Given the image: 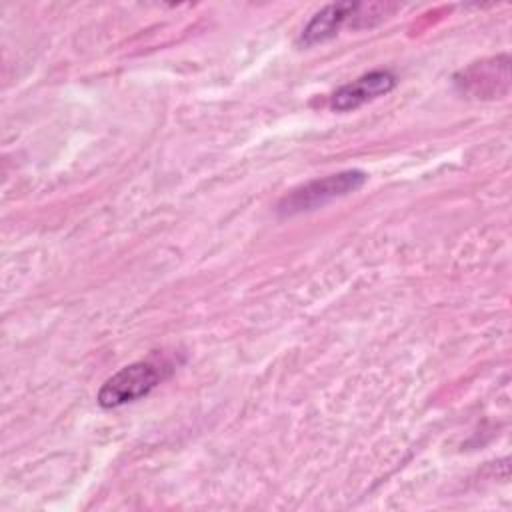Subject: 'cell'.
Masks as SVG:
<instances>
[{"label":"cell","mask_w":512,"mask_h":512,"mask_svg":"<svg viewBox=\"0 0 512 512\" xmlns=\"http://www.w3.org/2000/svg\"><path fill=\"white\" fill-rule=\"evenodd\" d=\"M366 174L362 170H342L336 174H328L324 178L310 180L294 190H290L280 202H278V214L280 216H294L300 212L316 210L336 198L348 196L350 192H356L364 186Z\"/></svg>","instance_id":"1"},{"label":"cell","mask_w":512,"mask_h":512,"mask_svg":"<svg viewBox=\"0 0 512 512\" xmlns=\"http://www.w3.org/2000/svg\"><path fill=\"white\" fill-rule=\"evenodd\" d=\"M508 56H498L490 62H478L464 72V86L474 94H486L484 98H492L494 92L500 94V84L508 88Z\"/></svg>","instance_id":"5"},{"label":"cell","mask_w":512,"mask_h":512,"mask_svg":"<svg viewBox=\"0 0 512 512\" xmlns=\"http://www.w3.org/2000/svg\"><path fill=\"white\" fill-rule=\"evenodd\" d=\"M164 380V366L156 362H132L112 374L98 390V404L102 408H118L150 394Z\"/></svg>","instance_id":"2"},{"label":"cell","mask_w":512,"mask_h":512,"mask_svg":"<svg viewBox=\"0 0 512 512\" xmlns=\"http://www.w3.org/2000/svg\"><path fill=\"white\" fill-rule=\"evenodd\" d=\"M394 6L388 4H358V2H340V4H328L320 12L312 16V20L304 26L300 34V44L314 46L322 44L330 38H334L340 28L352 20H364V26L370 24V18L382 20L388 12H392Z\"/></svg>","instance_id":"3"},{"label":"cell","mask_w":512,"mask_h":512,"mask_svg":"<svg viewBox=\"0 0 512 512\" xmlns=\"http://www.w3.org/2000/svg\"><path fill=\"white\" fill-rule=\"evenodd\" d=\"M396 86V76L388 70H372L368 74L358 76L356 80L340 86L332 98L330 106L336 112H350L366 102H372L384 94H388Z\"/></svg>","instance_id":"4"}]
</instances>
